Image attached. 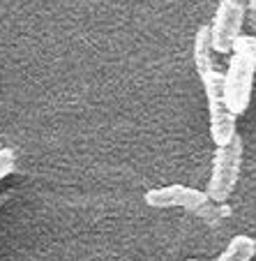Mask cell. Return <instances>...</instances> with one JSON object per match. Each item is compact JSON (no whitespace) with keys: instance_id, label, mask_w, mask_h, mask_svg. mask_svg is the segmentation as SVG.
<instances>
[{"instance_id":"30bf717a","label":"cell","mask_w":256,"mask_h":261,"mask_svg":"<svg viewBox=\"0 0 256 261\" xmlns=\"http://www.w3.org/2000/svg\"><path fill=\"white\" fill-rule=\"evenodd\" d=\"M187 261H198V259H187Z\"/></svg>"},{"instance_id":"5b68a950","label":"cell","mask_w":256,"mask_h":261,"mask_svg":"<svg viewBox=\"0 0 256 261\" xmlns=\"http://www.w3.org/2000/svg\"><path fill=\"white\" fill-rule=\"evenodd\" d=\"M143 201L150 208H185L192 213H203L210 206L208 194L189 185H164V188L148 190Z\"/></svg>"},{"instance_id":"8992f818","label":"cell","mask_w":256,"mask_h":261,"mask_svg":"<svg viewBox=\"0 0 256 261\" xmlns=\"http://www.w3.org/2000/svg\"><path fill=\"white\" fill-rule=\"evenodd\" d=\"M256 254L254 250V238L249 236H233L229 241L226 250L217 256L215 261H251Z\"/></svg>"},{"instance_id":"7a4b0ae2","label":"cell","mask_w":256,"mask_h":261,"mask_svg":"<svg viewBox=\"0 0 256 261\" xmlns=\"http://www.w3.org/2000/svg\"><path fill=\"white\" fill-rule=\"evenodd\" d=\"M198 79H201L203 93H206L208 99V116H210V139L217 148L229 146L233 139L238 137L236 132V118L226 104V97H224V72L210 65V67L196 69Z\"/></svg>"},{"instance_id":"ba28073f","label":"cell","mask_w":256,"mask_h":261,"mask_svg":"<svg viewBox=\"0 0 256 261\" xmlns=\"http://www.w3.org/2000/svg\"><path fill=\"white\" fill-rule=\"evenodd\" d=\"M247 19H249V25L256 33V0H247Z\"/></svg>"},{"instance_id":"6da1fadb","label":"cell","mask_w":256,"mask_h":261,"mask_svg":"<svg viewBox=\"0 0 256 261\" xmlns=\"http://www.w3.org/2000/svg\"><path fill=\"white\" fill-rule=\"evenodd\" d=\"M256 79V37L240 35L233 44L231 60L224 72V97L236 116L245 114L251 102Z\"/></svg>"},{"instance_id":"52a82bcc","label":"cell","mask_w":256,"mask_h":261,"mask_svg":"<svg viewBox=\"0 0 256 261\" xmlns=\"http://www.w3.org/2000/svg\"><path fill=\"white\" fill-rule=\"evenodd\" d=\"M14 167H16L14 150H10V148H0V182L14 171Z\"/></svg>"},{"instance_id":"3957f363","label":"cell","mask_w":256,"mask_h":261,"mask_svg":"<svg viewBox=\"0 0 256 261\" xmlns=\"http://www.w3.org/2000/svg\"><path fill=\"white\" fill-rule=\"evenodd\" d=\"M240 167H242V139L238 134L229 146L215 148V158H212V171L210 180H208V199L212 203H226L229 197L233 194L240 178Z\"/></svg>"},{"instance_id":"277c9868","label":"cell","mask_w":256,"mask_h":261,"mask_svg":"<svg viewBox=\"0 0 256 261\" xmlns=\"http://www.w3.org/2000/svg\"><path fill=\"white\" fill-rule=\"evenodd\" d=\"M247 19V0H219L215 16L210 21L212 49L217 54H231L236 40L242 35Z\"/></svg>"},{"instance_id":"9c48e42d","label":"cell","mask_w":256,"mask_h":261,"mask_svg":"<svg viewBox=\"0 0 256 261\" xmlns=\"http://www.w3.org/2000/svg\"><path fill=\"white\" fill-rule=\"evenodd\" d=\"M254 250H256V238H254Z\"/></svg>"}]
</instances>
